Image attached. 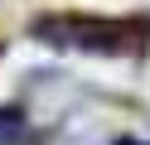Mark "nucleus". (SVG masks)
<instances>
[{
    "label": "nucleus",
    "instance_id": "obj_1",
    "mask_svg": "<svg viewBox=\"0 0 150 145\" xmlns=\"http://www.w3.org/2000/svg\"><path fill=\"white\" fill-rule=\"evenodd\" d=\"M34 34L53 48H87V53H140L145 48V24L140 19H87V15H44Z\"/></svg>",
    "mask_w": 150,
    "mask_h": 145
},
{
    "label": "nucleus",
    "instance_id": "obj_2",
    "mask_svg": "<svg viewBox=\"0 0 150 145\" xmlns=\"http://www.w3.org/2000/svg\"><path fill=\"white\" fill-rule=\"evenodd\" d=\"M116 145H145V140H116Z\"/></svg>",
    "mask_w": 150,
    "mask_h": 145
}]
</instances>
